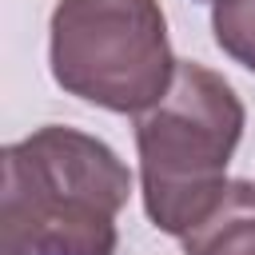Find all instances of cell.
<instances>
[{
	"instance_id": "277c9868",
	"label": "cell",
	"mask_w": 255,
	"mask_h": 255,
	"mask_svg": "<svg viewBox=\"0 0 255 255\" xmlns=\"http://www.w3.org/2000/svg\"><path fill=\"white\" fill-rule=\"evenodd\" d=\"M179 243L183 255H255V183L231 179L223 199Z\"/></svg>"
},
{
	"instance_id": "7a4b0ae2",
	"label": "cell",
	"mask_w": 255,
	"mask_h": 255,
	"mask_svg": "<svg viewBox=\"0 0 255 255\" xmlns=\"http://www.w3.org/2000/svg\"><path fill=\"white\" fill-rule=\"evenodd\" d=\"M247 108L211 68L179 60L171 88L135 116L139 195L155 231L183 239L227 191Z\"/></svg>"
},
{
	"instance_id": "6da1fadb",
	"label": "cell",
	"mask_w": 255,
	"mask_h": 255,
	"mask_svg": "<svg viewBox=\"0 0 255 255\" xmlns=\"http://www.w3.org/2000/svg\"><path fill=\"white\" fill-rule=\"evenodd\" d=\"M0 255H116L128 163L96 135L44 124L0 155Z\"/></svg>"
},
{
	"instance_id": "8992f818",
	"label": "cell",
	"mask_w": 255,
	"mask_h": 255,
	"mask_svg": "<svg viewBox=\"0 0 255 255\" xmlns=\"http://www.w3.org/2000/svg\"><path fill=\"white\" fill-rule=\"evenodd\" d=\"M199 4H215V0H199Z\"/></svg>"
},
{
	"instance_id": "3957f363",
	"label": "cell",
	"mask_w": 255,
	"mask_h": 255,
	"mask_svg": "<svg viewBox=\"0 0 255 255\" xmlns=\"http://www.w3.org/2000/svg\"><path fill=\"white\" fill-rule=\"evenodd\" d=\"M159 0H56L48 20L52 80L104 112H147L175 76Z\"/></svg>"
},
{
	"instance_id": "5b68a950",
	"label": "cell",
	"mask_w": 255,
	"mask_h": 255,
	"mask_svg": "<svg viewBox=\"0 0 255 255\" xmlns=\"http://www.w3.org/2000/svg\"><path fill=\"white\" fill-rule=\"evenodd\" d=\"M211 32L223 56L255 76V0H215L211 4Z\"/></svg>"
}]
</instances>
